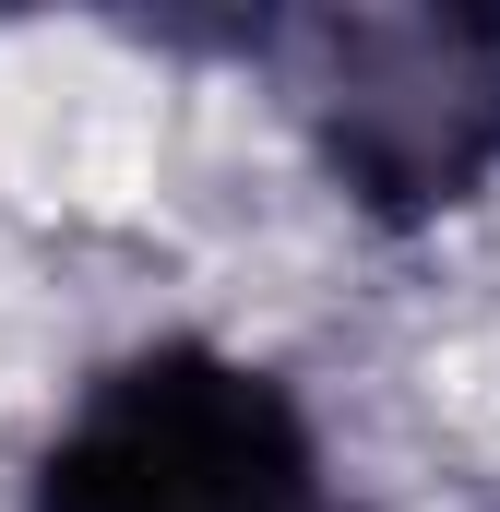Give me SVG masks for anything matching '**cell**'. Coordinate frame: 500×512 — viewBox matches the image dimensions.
Here are the masks:
<instances>
[{
	"instance_id": "cell-1",
	"label": "cell",
	"mask_w": 500,
	"mask_h": 512,
	"mask_svg": "<svg viewBox=\"0 0 500 512\" xmlns=\"http://www.w3.org/2000/svg\"><path fill=\"white\" fill-rule=\"evenodd\" d=\"M334 191L381 227H429L500 179V0L298 12L262 36Z\"/></svg>"
},
{
	"instance_id": "cell-2",
	"label": "cell",
	"mask_w": 500,
	"mask_h": 512,
	"mask_svg": "<svg viewBox=\"0 0 500 512\" xmlns=\"http://www.w3.org/2000/svg\"><path fill=\"white\" fill-rule=\"evenodd\" d=\"M24 512H322L310 417L227 346H143L36 453Z\"/></svg>"
}]
</instances>
